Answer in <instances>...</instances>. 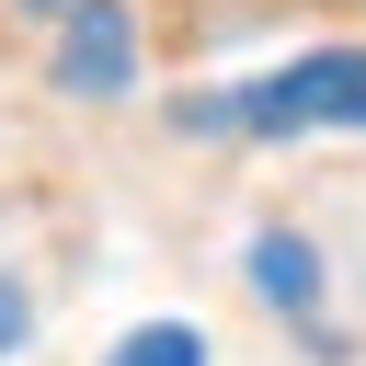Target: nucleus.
<instances>
[{
	"label": "nucleus",
	"mask_w": 366,
	"mask_h": 366,
	"mask_svg": "<svg viewBox=\"0 0 366 366\" xmlns=\"http://www.w3.org/2000/svg\"><path fill=\"white\" fill-rule=\"evenodd\" d=\"M194 126H240V137H309V126H355L366 137V46H320V57H286L240 92H206L183 103Z\"/></svg>",
	"instance_id": "obj_1"
},
{
	"label": "nucleus",
	"mask_w": 366,
	"mask_h": 366,
	"mask_svg": "<svg viewBox=\"0 0 366 366\" xmlns=\"http://www.w3.org/2000/svg\"><path fill=\"white\" fill-rule=\"evenodd\" d=\"M103 366H206V332H194V320H137Z\"/></svg>",
	"instance_id": "obj_3"
},
{
	"label": "nucleus",
	"mask_w": 366,
	"mask_h": 366,
	"mask_svg": "<svg viewBox=\"0 0 366 366\" xmlns=\"http://www.w3.org/2000/svg\"><path fill=\"white\" fill-rule=\"evenodd\" d=\"M0 343H23V297L11 286H0Z\"/></svg>",
	"instance_id": "obj_5"
},
{
	"label": "nucleus",
	"mask_w": 366,
	"mask_h": 366,
	"mask_svg": "<svg viewBox=\"0 0 366 366\" xmlns=\"http://www.w3.org/2000/svg\"><path fill=\"white\" fill-rule=\"evenodd\" d=\"M252 274H263V297H286V309H309V297H320V286H309V274H320V263H309V240H252Z\"/></svg>",
	"instance_id": "obj_4"
},
{
	"label": "nucleus",
	"mask_w": 366,
	"mask_h": 366,
	"mask_svg": "<svg viewBox=\"0 0 366 366\" xmlns=\"http://www.w3.org/2000/svg\"><path fill=\"white\" fill-rule=\"evenodd\" d=\"M57 80H69V92H126V80H137V34H126V11H114V0H80V11H69Z\"/></svg>",
	"instance_id": "obj_2"
},
{
	"label": "nucleus",
	"mask_w": 366,
	"mask_h": 366,
	"mask_svg": "<svg viewBox=\"0 0 366 366\" xmlns=\"http://www.w3.org/2000/svg\"><path fill=\"white\" fill-rule=\"evenodd\" d=\"M34 11H57V0H34Z\"/></svg>",
	"instance_id": "obj_6"
}]
</instances>
